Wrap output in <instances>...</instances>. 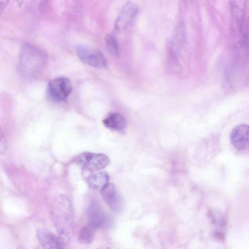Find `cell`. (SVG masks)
Returning <instances> with one entry per match:
<instances>
[{
  "instance_id": "9",
  "label": "cell",
  "mask_w": 249,
  "mask_h": 249,
  "mask_svg": "<svg viewBox=\"0 0 249 249\" xmlns=\"http://www.w3.org/2000/svg\"><path fill=\"white\" fill-rule=\"evenodd\" d=\"M232 144L239 150L249 148V125L240 124L234 127L230 136Z\"/></svg>"
},
{
  "instance_id": "10",
  "label": "cell",
  "mask_w": 249,
  "mask_h": 249,
  "mask_svg": "<svg viewBox=\"0 0 249 249\" xmlns=\"http://www.w3.org/2000/svg\"><path fill=\"white\" fill-rule=\"evenodd\" d=\"M138 12V6L133 2L128 1L124 5L115 22V28L122 30L133 20Z\"/></svg>"
},
{
  "instance_id": "2",
  "label": "cell",
  "mask_w": 249,
  "mask_h": 249,
  "mask_svg": "<svg viewBox=\"0 0 249 249\" xmlns=\"http://www.w3.org/2000/svg\"><path fill=\"white\" fill-rule=\"evenodd\" d=\"M53 215L59 236L64 242L68 241L73 221V211L67 198L61 197L56 200L53 206Z\"/></svg>"
},
{
  "instance_id": "13",
  "label": "cell",
  "mask_w": 249,
  "mask_h": 249,
  "mask_svg": "<svg viewBox=\"0 0 249 249\" xmlns=\"http://www.w3.org/2000/svg\"><path fill=\"white\" fill-rule=\"evenodd\" d=\"M94 231L89 225L82 227L79 231L78 235L80 242L85 245L90 244L93 240Z\"/></svg>"
},
{
  "instance_id": "6",
  "label": "cell",
  "mask_w": 249,
  "mask_h": 249,
  "mask_svg": "<svg viewBox=\"0 0 249 249\" xmlns=\"http://www.w3.org/2000/svg\"><path fill=\"white\" fill-rule=\"evenodd\" d=\"M88 225L94 230L106 226L109 222L108 217L96 201L89 204L87 209Z\"/></svg>"
},
{
  "instance_id": "7",
  "label": "cell",
  "mask_w": 249,
  "mask_h": 249,
  "mask_svg": "<svg viewBox=\"0 0 249 249\" xmlns=\"http://www.w3.org/2000/svg\"><path fill=\"white\" fill-rule=\"evenodd\" d=\"M100 191L103 200L111 211L119 213L122 210L123 206V199L114 184L109 183Z\"/></svg>"
},
{
  "instance_id": "11",
  "label": "cell",
  "mask_w": 249,
  "mask_h": 249,
  "mask_svg": "<svg viewBox=\"0 0 249 249\" xmlns=\"http://www.w3.org/2000/svg\"><path fill=\"white\" fill-rule=\"evenodd\" d=\"M104 125L110 130L122 132L126 127V121L122 114L113 112L109 114L103 121Z\"/></svg>"
},
{
  "instance_id": "8",
  "label": "cell",
  "mask_w": 249,
  "mask_h": 249,
  "mask_svg": "<svg viewBox=\"0 0 249 249\" xmlns=\"http://www.w3.org/2000/svg\"><path fill=\"white\" fill-rule=\"evenodd\" d=\"M36 235L43 249H65V242L59 236L48 230L39 229L37 230Z\"/></svg>"
},
{
  "instance_id": "1",
  "label": "cell",
  "mask_w": 249,
  "mask_h": 249,
  "mask_svg": "<svg viewBox=\"0 0 249 249\" xmlns=\"http://www.w3.org/2000/svg\"><path fill=\"white\" fill-rule=\"evenodd\" d=\"M46 61V55L39 48L31 44L23 45L19 55L18 68L24 76L32 77L38 74Z\"/></svg>"
},
{
  "instance_id": "4",
  "label": "cell",
  "mask_w": 249,
  "mask_h": 249,
  "mask_svg": "<svg viewBox=\"0 0 249 249\" xmlns=\"http://www.w3.org/2000/svg\"><path fill=\"white\" fill-rule=\"evenodd\" d=\"M77 56L84 63L93 67L102 69L107 65V62L102 53L97 49L83 45L75 47Z\"/></svg>"
},
{
  "instance_id": "12",
  "label": "cell",
  "mask_w": 249,
  "mask_h": 249,
  "mask_svg": "<svg viewBox=\"0 0 249 249\" xmlns=\"http://www.w3.org/2000/svg\"><path fill=\"white\" fill-rule=\"evenodd\" d=\"M109 176L106 171H101L89 176L87 182L91 188L102 190L109 183Z\"/></svg>"
},
{
  "instance_id": "14",
  "label": "cell",
  "mask_w": 249,
  "mask_h": 249,
  "mask_svg": "<svg viewBox=\"0 0 249 249\" xmlns=\"http://www.w3.org/2000/svg\"><path fill=\"white\" fill-rule=\"evenodd\" d=\"M105 41L108 53L112 55H117L119 53V49L115 38L112 35L108 34L106 36Z\"/></svg>"
},
{
  "instance_id": "3",
  "label": "cell",
  "mask_w": 249,
  "mask_h": 249,
  "mask_svg": "<svg viewBox=\"0 0 249 249\" xmlns=\"http://www.w3.org/2000/svg\"><path fill=\"white\" fill-rule=\"evenodd\" d=\"M72 90V85L71 80L65 77H59L49 81L46 89V94L52 101L60 102L65 100Z\"/></svg>"
},
{
  "instance_id": "5",
  "label": "cell",
  "mask_w": 249,
  "mask_h": 249,
  "mask_svg": "<svg viewBox=\"0 0 249 249\" xmlns=\"http://www.w3.org/2000/svg\"><path fill=\"white\" fill-rule=\"evenodd\" d=\"M109 159L102 153L85 152L78 156L76 161L83 168L96 171L105 168L109 163Z\"/></svg>"
}]
</instances>
